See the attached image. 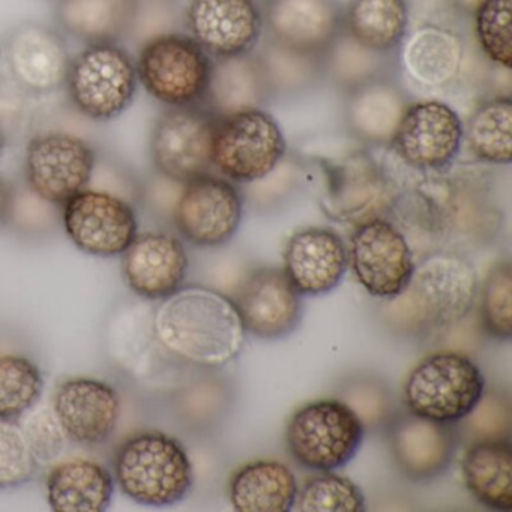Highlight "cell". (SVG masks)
<instances>
[{"mask_svg": "<svg viewBox=\"0 0 512 512\" xmlns=\"http://www.w3.org/2000/svg\"><path fill=\"white\" fill-rule=\"evenodd\" d=\"M391 217L397 218L392 223L406 239L416 235L425 241L428 253L481 250L502 232L496 175L487 164H463L431 173L401 193Z\"/></svg>", "mask_w": 512, "mask_h": 512, "instance_id": "obj_1", "label": "cell"}, {"mask_svg": "<svg viewBox=\"0 0 512 512\" xmlns=\"http://www.w3.org/2000/svg\"><path fill=\"white\" fill-rule=\"evenodd\" d=\"M152 326L164 349L199 367L238 358L247 334L232 299L202 286L179 287L161 299Z\"/></svg>", "mask_w": 512, "mask_h": 512, "instance_id": "obj_2", "label": "cell"}, {"mask_svg": "<svg viewBox=\"0 0 512 512\" xmlns=\"http://www.w3.org/2000/svg\"><path fill=\"white\" fill-rule=\"evenodd\" d=\"M478 289V272L466 254L431 251L416 262L406 289L388 299L386 320L404 337H436L470 313Z\"/></svg>", "mask_w": 512, "mask_h": 512, "instance_id": "obj_3", "label": "cell"}, {"mask_svg": "<svg viewBox=\"0 0 512 512\" xmlns=\"http://www.w3.org/2000/svg\"><path fill=\"white\" fill-rule=\"evenodd\" d=\"M313 164L319 170L320 208L337 223L358 227L376 218H389L404 191L388 167L367 148Z\"/></svg>", "mask_w": 512, "mask_h": 512, "instance_id": "obj_4", "label": "cell"}, {"mask_svg": "<svg viewBox=\"0 0 512 512\" xmlns=\"http://www.w3.org/2000/svg\"><path fill=\"white\" fill-rule=\"evenodd\" d=\"M115 478L125 496L140 505H175L193 485V464L184 446L161 431L130 437L116 452Z\"/></svg>", "mask_w": 512, "mask_h": 512, "instance_id": "obj_5", "label": "cell"}, {"mask_svg": "<svg viewBox=\"0 0 512 512\" xmlns=\"http://www.w3.org/2000/svg\"><path fill=\"white\" fill-rule=\"evenodd\" d=\"M68 100L92 122H110L127 112L139 89L136 59L119 44H94L71 58L65 80Z\"/></svg>", "mask_w": 512, "mask_h": 512, "instance_id": "obj_6", "label": "cell"}, {"mask_svg": "<svg viewBox=\"0 0 512 512\" xmlns=\"http://www.w3.org/2000/svg\"><path fill=\"white\" fill-rule=\"evenodd\" d=\"M484 391V376L472 359L458 353H434L407 377L404 404L413 415L454 425L475 412Z\"/></svg>", "mask_w": 512, "mask_h": 512, "instance_id": "obj_7", "label": "cell"}, {"mask_svg": "<svg viewBox=\"0 0 512 512\" xmlns=\"http://www.w3.org/2000/svg\"><path fill=\"white\" fill-rule=\"evenodd\" d=\"M214 59L188 34L167 32L149 38L136 59L139 85L166 107L202 104Z\"/></svg>", "mask_w": 512, "mask_h": 512, "instance_id": "obj_8", "label": "cell"}, {"mask_svg": "<svg viewBox=\"0 0 512 512\" xmlns=\"http://www.w3.org/2000/svg\"><path fill=\"white\" fill-rule=\"evenodd\" d=\"M364 425L358 413L343 401L320 400L301 407L287 425L290 454L316 472H334L346 466L361 446Z\"/></svg>", "mask_w": 512, "mask_h": 512, "instance_id": "obj_9", "label": "cell"}, {"mask_svg": "<svg viewBox=\"0 0 512 512\" xmlns=\"http://www.w3.org/2000/svg\"><path fill=\"white\" fill-rule=\"evenodd\" d=\"M287 143L277 119L265 109L218 118L212 167L236 184L268 175L286 155Z\"/></svg>", "mask_w": 512, "mask_h": 512, "instance_id": "obj_10", "label": "cell"}, {"mask_svg": "<svg viewBox=\"0 0 512 512\" xmlns=\"http://www.w3.org/2000/svg\"><path fill=\"white\" fill-rule=\"evenodd\" d=\"M98 155L88 140L65 131H44L25 149V181L47 205L64 206L94 179Z\"/></svg>", "mask_w": 512, "mask_h": 512, "instance_id": "obj_11", "label": "cell"}, {"mask_svg": "<svg viewBox=\"0 0 512 512\" xmlns=\"http://www.w3.org/2000/svg\"><path fill=\"white\" fill-rule=\"evenodd\" d=\"M217 124V116L203 104L167 107L155 121L149 143L155 170L181 185L211 173Z\"/></svg>", "mask_w": 512, "mask_h": 512, "instance_id": "obj_12", "label": "cell"}, {"mask_svg": "<svg viewBox=\"0 0 512 512\" xmlns=\"http://www.w3.org/2000/svg\"><path fill=\"white\" fill-rule=\"evenodd\" d=\"M463 146V121L439 98L412 101L389 148L416 172L431 175L454 166Z\"/></svg>", "mask_w": 512, "mask_h": 512, "instance_id": "obj_13", "label": "cell"}, {"mask_svg": "<svg viewBox=\"0 0 512 512\" xmlns=\"http://www.w3.org/2000/svg\"><path fill=\"white\" fill-rule=\"evenodd\" d=\"M70 241L94 257L122 256L139 233L136 209L118 194L86 188L62 206Z\"/></svg>", "mask_w": 512, "mask_h": 512, "instance_id": "obj_14", "label": "cell"}, {"mask_svg": "<svg viewBox=\"0 0 512 512\" xmlns=\"http://www.w3.org/2000/svg\"><path fill=\"white\" fill-rule=\"evenodd\" d=\"M244 215V197L229 179L200 176L187 182L173 206V224L179 235L196 247L227 244L238 232Z\"/></svg>", "mask_w": 512, "mask_h": 512, "instance_id": "obj_15", "label": "cell"}, {"mask_svg": "<svg viewBox=\"0 0 512 512\" xmlns=\"http://www.w3.org/2000/svg\"><path fill=\"white\" fill-rule=\"evenodd\" d=\"M466 58V41L457 29L424 22L409 29L398 47V74L425 94L448 95L463 80Z\"/></svg>", "mask_w": 512, "mask_h": 512, "instance_id": "obj_16", "label": "cell"}, {"mask_svg": "<svg viewBox=\"0 0 512 512\" xmlns=\"http://www.w3.org/2000/svg\"><path fill=\"white\" fill-rule=\"evenodd\" d=\"M349 263L359 284L380 299L400 295L416 265L409 241L391 218H376L356 227Z\"/></svg>", "mask_w": 512, "mask_h": 512, "instance_id": "obj_17", "label": "cell"}, {"mask_svg": "<svg viewBox=\"0 0 512 512\" xmlns=\"http://www.w3.org/2000/svg\"><path fill=\"white\" fill-rule=\"evenodd\" d=\"M184 23L188 35L212 59L247 55L263 37L257 0H190Z\"/></svg>", "mask_w": 512, "mask_h": 512, "instance_id": "obj_18", "label": "cell"}, {"mask_svg": "<svg viewBox=\"0 0 512 512\" xmlns=\"http://www.w3.org/2000/svg\"><path fill=\"white\" fill-rule=\"evenodd\" d=\"M4 58L17 88L35 97L61 91L71 64L61 32L38 22L20 23L8 34Z\"/></svg>", "mask_w": 512, "mask_h": 512, "instance_id": "obj_19", "label": "cell"}, {"mask_svg": "<svg viewBox=\"0 0 512 512\" xmlns=\"http://www.w3.org/2000/svg\"><path fill=\"white\" fill-rule=\"evenodd\" d=\"M263 35L305 53L323 56L343 31L340 0H263Z\"/></svg>", "mask_w": 512, "mask_h": 512, "instance_id": "obj_20", "label": "cell"}, {"mask_svg": "<svg viewBox=\"0 0 512 512\" xmlns=\"http://www.w3.org/2000/svg\"><path fill=\"white\" fill-rule=\"evenodd\" d=\"M245 332L263 340H278L295 331L302 316L301 295L283 269L263 266L242 281L232 299Z\"/></svg>", "mask_w": 512, "mask_h": 512, "instance_id": "obj_21", "label": "cell"}, {"mask_svg": "<svg viewBox=\"0 0 512 512\" xmlns=\"http://www.w3.org/2000/svg\"><path fill=\"white\" fill-rule=\"evenodd\" d=\"M53 413L71 442L83 446L101 445L118 428L121 397L103 380L74 377L56 388Z\"/></svg>", "mask_w": 512, "mask_h": 512, "instance_id": "obj_22", "label": "cell"}, {"mask_svg": "<svg viewBox=\"0 0 512 512\" xmlns=\"http://www.w3.org/2000/svg\"><path fill=\"white\" fill-rule=\"evenodd\" d=\"M121 257L125 283L149 301H161L175 293L184 284L190 266L181 239L166 232L137 233Z\"/></svg>", "mask_w": 512, "mask_h": 512, "instance_id": "obj_23", "label": "cell"}, {"mask_svg": "<svg viewBox=\"0 0 512 512\" xmlns=\"http://www.w3.org/2000/svg\"><path fill=\"white\" fill-rule=\"evenodd\" d=\"M412 101L398 76L365 83L343 94L344 130L362 148H389Z\"/></svg>", "mask_w": 512, "mask_h": 512, "instance_id": "obj_24", "label": "cell"}, {"mask_svg": "<svg viewBox=\"0 0 512 512\" xmlns=\"http://www.w3.org/2000/svg\"><path fill=\"white\" fill-rule=\"evenodd\" d=\"M283 271L299 295L331 292L343 280L349 266V250L343 238L328 227L299 230L287 241Z\"/></svg>", "mask_w": 512, "mask_h": 512, "instance_id": "obj_25", "label": "cell"}, {"mask_svg": "<svg viewBox=\"0 0 512 512\" xmlns=\"http://www.w3.org/2000/svg\"><path fill=\"white\" fill-rule=\"evenodd\" d=\"M389 446L395 463L412 481H430L448 469L457 434L452 424H440L406 412L392 419Z\"/></svg>", "mask_w": 512, "mask_h": 512, "instance_id": "obj_26", "label": "cell"}, {"mask_svg": "<svg viewBox=\"0 0 512 512\" xmlns=\"http://www.w3.org/2000/svg\"><path fill=\"white\" fill-rule=\"evenodd\" d=\"M142 0H59L55 19L59 29L74 40L119 44L131 37Z\"/></svg>", "mask_w": 512, "mask_h": 512, "instance_id": "obj_27", "label": "cell"}, {"mask_svg": "<svg viewBox=\"0 0 512 512\" xmlns=\"http://www.w3.org/2000/svg\"><path fill=\"white\" fill-rule=\"evenodd\" d=\"M272 103L271 92L256 53L214 59L203 106L217 118L265 109Z\"/></svg>", "mask_w": 512, "mask_h": 512, "instance_id": "obj_28", "label": "cell"}, {"mask_svg": "<svg viewBox=\"0 0 512 512\" xmlns=\"http://www.w3.org/2000/svg\"><path fill=\"white\" fill-rule=\"evenodd\" d=\"M47 502L56 512H103L115 491L112 473L91 460L64 461L50 470Z\"/></svg>", "mask_w": 512, "mask_h": 512, "instance_id": "obj_29", "label": "cell"}, {"mask_svg": "<svg viewBox=\"0 0 512 512\" xmlns=\"http://www.w3.org/2000/svg\"><path fill=\"white\" fill-rule=\"evenodd\" d=\"M409 0H350L343 32L371 52L392 55L409 32Z\"/></svg>", "mask_w": 512, "mask_h": 512, "instance_id": "obj_30", "label": "cell"}, {"mask_svg": "<svg viewBox=\"0 0 512 512\" xmlns=\"http://www.w3.org/2000/svg\"><path fill=\"white\" fill-rule=\"evenodd\" d=\"M298 494L295 473L278 461H254L230 482V500L239 512L292 511Z\"/></svg>", "mask_w": 512, "mask_h": 512, "instance_id": "obj_31", "label": "cell"}, {"mask_svg": "<svg viewBox=\"0 0 512 512\" xmlns=\"http://www.w3.org/2000/svg\"><path fill=\"white\" fill-rule=\"evenodd\" d=\"M464 482L478 502L496 511L512 508V448L508 439L475 443L464 454Z\"/></svg>", "mask_w": 512, "mask_h": 512, "instance_id": "obj_32", "label": "cell"}, {"mask_svg": "<svg viewBox=\"0 0 512 512\" xmlns=\"http://www.w3.org/2000/svg\"><path fill=\"white\" fill-rule=\"evenodd\" d=\"M463 142L479 163L487 166L511 164V95H491L479 101L463 124Z\"/></svg>", "mask_w": 512, "mask_h": 512, "instance_id": "obj_33", "label": "cell"}, {"mask_svg": "<svg viewBox=\"0 0 512 512\" xmlns=\"http://www.w3.org/2000/svg\"><path fill=\"white\" fill-rule=\"evenodd\" d=\"M254 53L265 74L272 101L302 97L325 83L322 56L295 52L268 38L260 41Z\"/></svg>", "mask_w": 512, "mask_h": 512, "instance_id": "obj_34", "label": "cell"}, {"mask_svg": "<svg viewBox=\"0 0 512 512\" xmlns=\"http://www.w3.org/2000/svg\"><path fill=\"white\" fill-rule=\"evenodd\" d=\"M322 64L323 79L341 94L373 80L398 76L397 53L371 52L343 31L323 53Z\"/></svg>", "mask_w": 512, "mask_h": 512, "instance_id": "obj_35", "label": "cell"}, {"mask_svg": "<svg viewBox=\"0 0 512 512\" xmlns=\"http://www.w3.org/2000/svg\"><path fill=\"white\" fill-rule=\"evenodd\" d=\"M43 391V374L34 362L23 356H0V418H19L40 401Z\"/></svg>", "mask_w": 512, "mask_h": 512, "instance_id": "obj_36", "label": "cell"}, {"mask_svg": "<svg viewBox=\"0 0 512 512\" xmlns=\"http://www.w3.org/2000/svg\"><path fill=\"white\" fill-rule=\"evenodd\" d=\"M293 509L299 512H362L365 497L349 478L325 472L298 488Z\"/></svg>", "mask_w": 512, "mask_h": 512, "instance_id": "obj_37", "label": "cell"}, {"mask_svg": "<svg viewBox=\"0 0 512 512\" xmlns=\"http://www.w3.org/2000/svg\"><path fill=\"white\" fill-rule=\"evenodd\" d=\"M472 19L476 43L485 59L511 70L512 0H487Z\"/></svg>", "mask_w": 512, "mask_h": 512, "instance_id": "obj_38", "label": "cell"}, {"mask_svg": "<svg viewBox=\"0 0 512 512\" xmlns=\"http://www.w3.org/2000/svg\"><path fill=\"white\" fill-rule=\"evenodd\" d=\"M481 319L485 332L491 337L497 340L512 337V268L508 260L497 262L485 277Z\"/></svg>", "mask_w": 512, "mask_h": 512, "instance_id": "obj_39", "label": "cell"}, {"mask_svg": "<svg viewBox=\"0 0 512 512\" xmlns=\"http://www.w3.org/2000/svg\"><path fill=\"white\" fill-rule=\"evenodd\" d=\"M38 467L40 461L32 451L23 425L14 419L0 418V490L31 481Z\"/></svg>", "mask_w": 512, "mask_h": 512, "instance_id": "obj_40", "label": "cell"}, {"mask_svg": "<svg viewBox=\"0 0 512 512\" xmlns=\"http://www.w3.org/2000/svg\"><path fill=\"white\" fill-rule=\"evenodd\" d=\"M23 428H25L26 436L31 443L32 451L40 463L55 460L64 451L67 436H65L53 410L49 412V410L43 409L32 413Z\"/></svg>", "mask_w": 512, "mask_h": 512, "instance_id": "obj_41", "label": "cell"}, {"mask_svg": "<svg viewBox=\"0 0 512 512\" xmlns=\"http://www.w3.org/2000/svg\"><path fill=\"white\" fill-rule=\"evenodd\" d=\"M14 200L16 196L13 187L4 179H0V224H4L13 214Z\"/></svg>", "mask_w": 512, "mask_h": 512, "instance_id": "obj_42", "label": "cell"}, {"mask_svg": "<svg viewBox=\"0 0 512 512\" xmlns=\"http://www.w3.org/2000/svg\"><path fill=\"white\" fill-rule=\"evenodd\" d=\"M446 5L464 17H473L487 0H445Z\"/></svg>", "mask_w": 512, "mask_h": 512, "instance_id": "obj_43", "label": "cell"}, {"mask_svg": "<svg viewBox=\"0 0 512 512\" xmlns=\"http://www.w3.org/2000/svg\"><path fill=\"white\" fill-rule=\"evenodd\" d=\"M5 145H7V133H5L4 124L0 121V157L4 154Z\"/></svg>", "mask_w": 512, "mask_h": 512, "instance_id": "obj_44", "label": "cell"}, {"mask_svg": "<svg viewBox=\"0 0 512 512\" xmlns=\"http://www.w3.org/2000/svg\"><path fill=\"white\" fill-rule=\"evenodd\" d=\"M2 59H4V49L0 46V67H2Z\"/></svg>", "mask_w": 512, "mask_h": 512, "instance_id": "obj_45", "label": "cell"}]
</instances>
